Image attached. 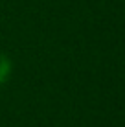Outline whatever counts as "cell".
<instances>
[{"mask_svg": "<svg viewBox=\"0 0 125 127\" xmlns=\"http://www.w3.org/2000/svg\"><path fill=\"white\" fill-rule=\"evenodd\" d=\"M11 70H13V63L7 55L0 54V85H4L11 76Z\"/></svg>", "mask_w": 125, "mask_h": 127, "instance_id": "1", "label": "cell"}]
</instances>
